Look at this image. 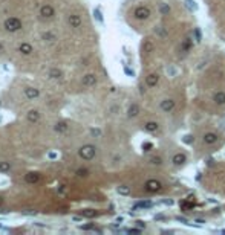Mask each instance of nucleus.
I'll return each instance as SVG.
<instances>
[{"label":"nucleus","mask_w":225,"mask_h":235,"mask_svg":"<svg viewBox=\"0 0 225 235\" xmlns=\"http://www.w3.org/2000/svg\"><path fill=\"white\" fill-rule=\"evenodd\" d=\"M18 50H20V54H23V55H31V54L34 52V49H32V46H31L29 43H22V44L18 46Z\"/></svg>","instance_id":"nucleus-16"},{"label":"nucleus","mask_w":225,"mask_h":235,"mask_svg":"<svg viewBox=\"0 0 225 235\" xmlns=\"http://www.w3.org/2000/svg\"><path fill=\"white\" fill-rule=\"evenodd\" d=\"M47 77L52 79H58L61 78V70L60 69H55V67H52V69H49V72H47Z\"/></svg>","instance_id":"nucleus-21"},{"label":"nucleus","mask_w":225,"mask_h":235,"mask_svg":"<svg viewBox=\"0 0 225 235\" xmlns=\"http://www.w3.org/2000/svg\"><path fill=\"white\" fill-rule=\"evenodd\" d=\"M193 47V40H191V37H187V38H184V41H182V52H188L190 49Z\"/></svg>","instance_id":"nucleus-20"},{"label":"nucleus","mask_w":225,"mask_h":235,"mask_svg":"<svg viewBox=\"0 0 225 235\" xmlns=\"http://www.w3.org/2000/svg\"><path fill=\"white\" fill-rule=\"evenodd\" d=\"M54 14H55V11H54V8L51 5H43L40 8V17L42 18H52Z\"/></svg>","instance_id":"nucleus-7"},{"label":"nucleus","mask_w":225,"mask_h":235,"mask_svg":"<svg viewBox=\"0 0 225 235\" xmlns=\"http://www.w3.org/2000/svg\"><path fill=\"white\" fill-rule=\"evenodd\" d=\"M124 232H127V234H141V229H138V228H136V229H126V231H124Z\"/></svg>","instance_id":"nucleus-37"},{"label":"nucleus","mask_w":225,"mask_h":235,"mask_svg":"<svg viewBox=\"0 0 225 235\" xmlns=\"http://www.w3.org/2000/svg\"><path fill=\"white\" fill-rule=\"evenodd\" d=\"M25 96L28 99H37L40 96V90L35 89V87H26L25 89Z\"/></svg>","instance_id":"nucleus-9"},{"label":"nucleus","mask_w":225,"mask_h":235,"mask_svg":"<svg viewBox=\"0 0 225 235\" xmlns=\"http://www.w3.org/2000/svg\"><path fill=\"white\" fill-rule=\"evenodd\" d=\"M26 118H28V121H29L31 124H35V122L40 121V113H39V110H29L28 115H26Z\"/></svg>","instance_id":"nucleus-15"},{"label":"nucleus","mask_w":225,"mask_h":235,"mask_svg":"<svg viewBox=\"0 0 225 235\" xmlns=\"http://www.w3.org/2000/svg\"><path fill=\"white\" fill-rule=\"evenodd\" d=\"M156 32H158V35H159V37H164V38L167 37V32H166V29H161V26H158V28H156Z\"/></svg>","instance_id":"nucleus-36"},{"label":"nucleus","mask_w":225,"mask_h":235,"mask_svg":"<svg viewBox=\"0 0 225 235\" xmlns=\"http://www.w3.org/2000/svg\"><path fill=\"white\" fill-rule=\"evenodd\" d=\"M42 38L47 40V41H52V40H55V34H52V32H45V34L42 35Z\"/></svg>","instance_id":"nucleus-33"},{"label":"nucleus","mask_w":225,"mask_h":235,"mask_svg":"<svg viewBox=\"0 0 225 235\" xmlns=\"http://www.w3.org/2000/svg\"><path fill=\"white\" fill-rule=\"evenodd\" d=\"M175 220H176V221H181V223H184V225H187V223H188V220H187V218H184V217H181V215L175 217Z\"/></svg>","instance_id":"nucleus-38"},{"label":"nucleus","mask_w":225,"mask_h":235,"mask_svg":"<svg viewBox=\"0 0 225 235\" xmlns=\"http://www.w3.org/2000/svg\"><path fill=\"white\" fill-rule=\"evenodd\" d=\"M136 226H139L141 229H144V228H145V223H144V221H141V220H138V221H136Z\"/></svg>","instance_id":"nucleus-43"},{"label":"nucleus","mask_w":225,"mask_h":235,"mask_svg":"<svg viewBox=\"0 0 225 235\" xmlns=\"http://www.w3.org/2000/svg\"><path fill=\"white\" fill-rule=\"evenodd\" d=\"M3 205V197H0V206Z\"/></svg>","instance_id":"nucleus-51"},{"label":"nucleus","mask_w":225,"mask_h":235,"mask_svg":"<svg viewBox=\"0 0 225 235\" xmlns=\"http://www.w3.org/2000/svg\"><path fill=\"white\" fill-rule=\"evenodd\" d=\"M182 142H184V144H188V145H190V144H193V142H194V137H193L191 134H185V136L182 137Z\"/></svg>","instance_id":"nucleus-31"},{"label":"nucleus","mask_w":225,"mask_h":235,"mask_svg":"<svg viewBox=\"0 0 225 235\" xmlns=\"http://www.w3.org/2000/svg\"><path fill=\"white\" fill-rule=\"evenodd\" d=\"M159 14H161V15H169V14H170V6H169V3H166V2L159 3Z\"/></svg>","instance_id":"nucleus-22"},{"label":"nucleus","mask_w":225,"mask_h":235,"mask_svg":"<svg viewBox=\"0 0 225 235\" xmlns=\"http://www.w3.org/2000/svg\"><path fill=\"white\" fill-rule=\"evenodd\" d=\"M83 86L84 87H93L95 84H96V77L93 75V74H88V75H84L83 77Z\"/></svg>","instance_id":"nucleus-10"},{"label":"nucleus","mask_w":225,"mask_h":235,"mask_svg":"<svg viewBox=\"0 0 225 235\" xmlns=\"http://www.w3.org/2000/svg\"><path fill=\"white\" fill-rule=\"evenodd\" d=\"M152 49H153L152 41H150V40H145L144 44H142V52H144V54H149V52H152Z\"/></svg>","instance_id":"nucleus-24"},{"label":"nucleus","mask_w":225,"mask_h":235,"mask_svg":"<svg viewBox=\"0 0 225 235\" xmlns=\"http://www.w3.org/2000/svg\"><path fill=\"white\" fill-rule=\"evenodd\" d=\"M25 180H26V183L34 185V183H37V182L40 180V174L35 173V171H31V173H28V174L25 176Z\"/></svg>","instance_id":"nucleus-13"},{"label":"nucleus","mask_w":225,"mask_h":235,"mask_svg":"<svg viewBox=\"0 0 225 235\" xmlns=\"http://www.w3.org/2000/svg\"><path fill=\"white\" fill-rule=\"evenodd\" d=\"M156 220H166L164 215H156Z\"/></svg>","instance_id":"nucleus-50"},{"label":"nucleus","mask_w":225,"mask_h":235,"mask_svg":"<svg viewBox=\"0 0 225 235\" xmlns=\"http://www.w3.org/2000/svg\"><path fill=\"white\" fill-rule=\"evenodd\" d=\"M161 188H162V185H161V182L156 180V179H150V180H147L145 185H144V189H145L147 193H158Z\"/></svg>","instance_id":"nucleus-4"},{"label":"nucleus","mask_w":225,"mask_h":235,"mask_svg":"<svg viewBox=\"0 0 225 235\" xmlns=\"http://www.w3.org/2000/svg\"><path fill=\"white\" fill-rule=\"evenodd\" d=\"M159 82V75L158 74H150L145 77V86L147 87H155Z\"/></svg>","instance_id":"nucleus-11"},{"label":"nucleus","mask_w":225,"mask_h":235,"mask_svg":"<svg viewBox=\"0 0 225 235\" xmlns=\"http://www.w3.org/2000/svg\"><path fill=\"white\" fill-rule=\"evenodd\" d=\"M81 215L83 217H88V218H92V217H96L98 212L93 211V209H84V211H81Z\"/></svg>","instance_id":"nucleus-25"},{"label":"nucleus","mask_w":225,"mask_h":235,"mask_svg":"<svg viewBox=\"0 0 225 235\" xmlns=\"http://www.w3.org/2000/svg\"><path fill=\"white\" fill-rule=\"evenodd\" d=\"M5 29L9 31V32H17V31H20V29H22V22H20V18H17V17H9V18H6V20H5Z\"/></svg>","instance_id":"nucleus-1"},{"label":"nucleus","mask_w":225,"mask_h":235,"mask_svg":"<svg viewBox=\"0 0 225 235\" xmlns=\"http://www.w3.org/2000/svg\"><path fill=\"white\" fill-rule=\"evenodd\" d=\"M150 150H153V144L152 142H144L142 144V151L144 153H149Z\"/></svg>","instance_id":"nucleus-32"},{"label":"nucleus","mask_w":225,"mask_h":235,"mask_svg":"<svg viewBox=\"0 0 225 235\" xmlns=\"http://www.w3.org/2000/svg\"><path fill=\"white\" fill-rule=\"evenodd\" d=\"M23 214H26V215H35V211H32V209H26V211H23Z\"/></svg>","instance_id":"nucleus-42"},{"label":"nucleus","mask_w":225,"mask_h":235,"mask_svg":"<svg viewBox=\"0 0 225 235\" xmlns=\"http://www.w3.org/2000/svg\"><path fill=\"white\" fill-rule=\"evenodd\" d=\"M118 110H120V109H118V106H112V107H110V112H112V113H117Z\"/></svg>","instance_id":"nucleus-44"},{"label":"nucleus","mask_w":225,"mask_h":235,"mask_svg":"<svg viewBox=\"0 0 225 235\" xmlns=\"http://www.w3.org/2000/svg\"><path fill=\"white\" fill-rule=\"evenodd\" d=\"M213 163H215L213 159H207V165H213Z\"/></svg>","instance_id":"nucleus-47"},{"label":"nucleus","mask_w":225,"mask_h":235,"mask_svg":"<svg viewBox=\"0 0 225 235\" xmlns=\"http://www.w3.org/2000/svg\"><path fill=\"white\" fill-rule=\"evenodd\" d=\"M90 133H92L93 136H96V137H98V136H101V131H100V130H96V128H92V130H90Z\"/></svg>","instance_id":"nucleus-41"},{"label":"nucleus","mask_w":225,"mask_h":235,"mask_svg":"<svg viewBox=\"0 0 225 235\" xmlns=\"http://www.w3.org/2000/svg\"><path fill=\"white\" fill-rule=\"evenodd\" d=\"M218 141H219V136H218L215 131H208V133H205L204 137H202V142H204L205 145H215Z\"/></svg>","instance_id":"nucleus-6"},{"label":"nucleus","mask_w":225,"mask_h":235,"mask_svg":"<svg viewBox=\"0 0 225 235\" xmlns=\"http://www.w3.org/2000/svg\"><path fill=\"white\" fill-rule=\"evenodd\" d=\"M161 203H166V205H173L172 200H161Z\"/></svg>","instance_id":"nucleus-46"},{"label":"nucleus","mask_w":225,"mask_h":235,"mask_svg":"<svg viewBox=\"0 0 225 235\" xmlns=\"http://www.w3.org/2000/svg\"><path fill=\"white\" fill-rule=\"evenodd\" d=\"M185 6H187L188 9H191V11H198V9H199V6L196 5L194 0H185Z\"/></svg>","instance_id":"nucleus-27"},{"label":"nucleus","mask_w":225,"mask_h":235,"mask_svg":"<svg viewBox=\"0 0 225 235\" xmlns=\"http://www.w3.org/2000/svg\"><path fill=\"white\" fill-rule=\"evenodd\" d=\"M150 162H152L153 165H159V163H161L162 160H161L159 157H152V159H150Z\"/></svg>","instance_id":"nucleus-39"},{"label":"nucleus","mask_w":225,"mask_h":235,"mask_svg":"<svg viewBox=\"0 0 225 235\" xmlns=\"http://www.w3.org/2000/svg\"><path fill=\"white\" fill-rule=\"evenodd\" d=\"M213 102L216 106H225V92L224 90H219L213 95Z\"/></svg>","instance_id":"nucleus-12"},{"label":"nucleus","mask_w":225,"mask_h":235,"mask_svg":"<svg viewBox=\"0 0 225 235\" xmlns=\"http://www.w3.org/2000/svg\"><path fill=\"white\" fill-rule=\"evenodd\" d=\"M219 127H221V128H222V130L225 131V119L222 121V122H221V125H219Z\"/></svg>","instance_id":"nucleus-49"},{"label":"nucleus","mask_w":225,"mask_h":235,"mask_svg":"<svg viewBox=\"0 0 225 235\" xmlns=\"http://www.w3.org/2000/svg\"><path fill=\"white\" fill-rule=\"evenodd\" d=\"M153 206V203L150 201V200H142V201H138L135 205V209L136 208H152Z\"/></svg>","instance_id":"nucleus-26"},{"label":"nucleus","mask_w":225,"mask_h":235,"mask_svg":"<svg viewBox=\"0 0 225 235\" xmlns=\"http://www.w3.org/2000/svg\"><path fill=\"white\" fill-rule=\"evenodd\" d=\"M172 162H173V165H184L187 162V156L184 153H176L172 157Z\"/></svg>","instance_id":"nucleus-14"},{"label":"nucleus","mask_w":225,"mask_h":235,"mask_svg":"<svg viewBox=\"0 0 225 235\" xmlns=\"http://www.w3.org/2000/svg\"><path fill=\"white\" fill-rule=\"evenodd\" d=\"M193 35H194V40H196V41H201V40H202V31H201V28H194Z\"/></svg>","instance_id":"nucleus-30"},{"label":"nucleus","mask_w":225,"mask_h":235,"mask_svg":"<svg viewBox=\"0 0 225 235\" xmlns=\"http://www.w3.org/2000/svg\"><path fill=\"white\" fill-rule=\"evenodd\" d=\"M167 72H169V75H170V77H175V75L178 74V69H176V67H173V66H169Z\"/></svg>","instance_id":"nucleus-35"},{"label":"nucleus","mask_w":225,"mask_h":235,"mask_svg":"<svg viewBox=\"0 0 225 235\" xmlns=\"http://www.w3.org/2000/svg\"><path fill=\"white\" fill-rule=\"evenodd\" d=\"M124 72H126L129 77H135V72H133L132 69H129V67H124Z\"/></svg>","instance_id":"nucleus-40"},{"label":"nucleus","mask_w":225,"mask_h":235,"mask_svg":"<svg viewBox=\"0 0 225 235\" xmlns=\"http://www.w3.org/2000/svg\"><path fill=\"white\" fill-rule=\"evenodd\" d=\"M11 169V163L9 162H0V173H6Z\"/></svg>","instance_id":"nucleus-29"},{"label":"nucleus","mask_w":225,"mask_h":235,"mask_svg":"<svg viewBox=\"0 0 225 235\" xmlns=\"http://www.w3.org/2000/svg\"><path fill=\"white\" fill-rule=\"evenodd\" d=\"M81 229L88 231V229H93V226H92V225H88V226H81Z\"/></svg>","instance_id":"nucleus-45"},{"label":"nucleus","mask_w":225,"mask_h":235,"mask_svg":"<svg viewBox=\"0 0 225 235\" xmlns=\"http://www.w3.org/2000/svg\"><path fill=\"white\" fill-rule=\"evenodd\" d=\"M133 15H135V18L141 20V22H144V20H147V18L152 15V11H150V8H147V6L141 5V6H136V8H135Z\"/></svg>","instance_id":"nucleus-3"},{"label":"nucleus","mask_w":225,"mask_h":235,"mask_svg":"<svg viewBox=\"0 0 225 235\" xmlns=\"http://www.w3.org/2000/svg\"><path fill=\"white\" fill-rule=\"evenodd\" d=\"M144 128H145L149 133H155V131L159 130V124L155 122V121H150V122H147V124L144 125Z\"/></svg>","instance_id":"nucleus-19"},{"label":"nucleus","mask_w":225,"mask_h":235,"mask_svg":"<svg viewBox=\"0 0 225 235\" xmlns=\"http://www.w3.org/2000/svg\"><path fill=\"white\" fill-rule=\"evenodd\" d=\"M175 99H172V98H166V99H162L161 102H159V109L164 112V113H170L173 109H175Z\"/></svg>","instance_id":"nucleus-5"},{"label":"nucleus","mask_w":225,"mask_h":235,"mask_svg":"<svg viewBox=\"0 0 225 235\" xmlns=\"http://www.w3.org/2000/svg\"><path fill=\"white\" fill-rule=\"evenodd\" d=\"M196 223H199V225H204V223H205V221H204V220H202V218H196Z\"/></svg>","instance_id":"nucleus-48"},{"label":"nucleus","mask_w":225,"mask_h":235,"mask_svg":"<svg viewBox=\"0 0 225 235\" xmlns=\"http://www.w3.org/2000/svg\"><path fill=\"white\" fill-rule=\"evenodd\" d=\"M117 191H118V194H121V196H129V194H130V188H129L127 185H121V186H118Z\"/></svg>","instance_id":"nucleus-23"},{"label":"nucleus","mask_w":225,"mask_h":235,"mask_svg":"<svg viewBox=\"0 0 225 235\" xmlns=\"http://www.w3.org/2000/svg\"><path fill=\"white\" fill-rule=\"evenodd\" d=\"M138 113H139V107H138V104H130V107L127 109V118H136L138 116Z\"/></svg>","instance_id":"nucleus-18"},{"label":"nucleus","mask_w":225,"mask_h":235,"mask_svg":"<svg viewBox=\"0 0 225 235\" xmlns=\"http://www.w3.org/2000/svg\"><path fill=\"white\" fill-rule=\"evenodd\" d=\"M75 174H77L78 177H88V176H89V169H86V168H78Z\"/></svg>","instance_id":"nucleus-28"},{"label":"nucleus","mask_w":225,"mask_h":235,"mask_svg":"<svg viewBox=\"0 0 225 235\" xmlns=\"http://www.w3.org/2000/svg\"><path fill=\"white\" fill-rule=\"evenodd\" d=\"M2 50H3V46H2V43H0V52H2Z\"/></svg>","instance_id":"nucleus-52"},{"label":"nucleus","mask_w":225,"mask_h":235,"mask_svg":"<svg viewBox=\"0 0 225 235\" xmlns=\"http://www.w3.org/2000/svg\"><path fill=\"white\" fill-rule=\"evenodd\" d=\"M95 153H96V150H95V147L93 145H83L80 150H78V156L81 157V159H84V160H92L93 157H95Z\"/></svg>","instance_id":"nucleus-2"},{"label":"nucleus","mask_w":225,"mask_h":235,"mask_svg":"<svg viewBox=\"0 0 225 235\" xmlns=\"http://www.w3.org/2000/svg\"><path fill=\"white\" fill-rule=\"evenodd\" d=\"M68 128H69V125H68V122H64V121H58V122L54 125V130H55L57 133H66Z\"/></svg>","instance_id":"nucleus-17"},{"label":"nucleus","mask_w":225,"mask_h":235,"mask_svg":"<svg viewBox=\"0 0 225 235\" xmlns=\"http://www.w3.org/2000/svg\"><path fill=\"white\" fill-rule=\"evenodd\" d=\"M93 15L96 17V20H98V22H101V23H103V14H101V11H100L98 8L93 11Z\"/></svg>","instance_id":"nucleus-34"},{"label":"nucleus","mask_w":225,"mask_h":235,"mask_svg":"<svg viewBox=\"0 0 225 235\" xmlns=\"http://www.w3.org/2000/svg\"><path fill=\"white\" fill-rule=\"evenodd\" d=\"M68 22H69L71 28H80V26L83 25L81 17H80V15H77V14H71V15H69V18H68Z\"/></svg>","instance_id":"nucleus-8"}]
</instances>
